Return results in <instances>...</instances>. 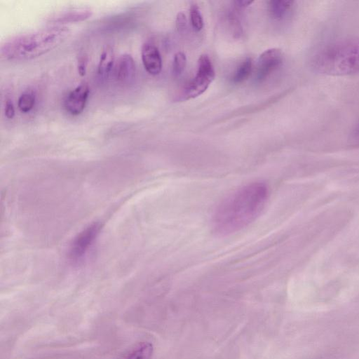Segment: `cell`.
<instances>
[{
  "label": "cell",
  "mask_w": 359,
  "mask_h": 359,
  "mask_svg": "<svg viewBox=\"0 0 359 359\" xmlns=\"http://www.w3.org/2000/svg\"><path fill=\"white\" fill-rule=\"evenodd\" d=\"M268 197L269 189L262 182L246 184L229 194L212 215L215 233L226 236L247 226L260 215Z\"/></svg>",
  "instance_id": "obj_1"
},
{
  "label": "cell",
  "mask_w": 359,
  "mask_h": 359,
  "mask_svg": "<svg viewBox=\"0 0 359 359\" xmlns=\"http://www.w3.org/2000/svg\"><path fill=\"white\" fill-rule=\"evenodd\" d=\"M69 33L67 27L58 25L15 36L1 44L0 55L11 61L33 59L60 46Z\"/></svg>",
  "instance_id": "obj_2"
},
{
  "label": "cell",
  "mask_w": 359,
  "mask_h": 359,
  "mask_svg": "<svg viewBox=\"0 0 359 359\" xmlns=\"http://www.w3.org/2000/svg\"><path fill=\"white\" fill-rule=\"evenodd\" d=\"M311 66L315 72L328 76L359 73V37L324 45L313 55Z\"/></svg>",
  "instance_id": "obj_3"
},
{
  "label": "cell",
  "mask_w": 359,
  "mask_h": 359,
  "mask_svg": "<svg viewBox=\"0 0 359 359\" xmlns=\"http://www.w3.org/2000/svg\"><path fill=\"white\" fill-rule=\"evenodd\" d=\"M215 78V70L210 59L202 55L198 60L197 71L194 78L185 86L182 100H190L203 94Z\"/></svg>",
  "instance_id": "obj_4"
},
{
  "label": "cell",
  "mask_w": 359,
  "mask_h": 359,
  "mask_svg": "<svg viewBox=\"0 0 359 359\" xmlns=\"http://www.w3.org/2000/svg\"><path fill=\"white\" fill-rule=\"evenodd\" d=\"M101 226L93 223L81 231L74 239L69 252L72 260L77 261L86 255L97 237Z\"/></svg>",
  "instance_id": "obj_5"
},
{
  "label": "cell",
  "mask_w": 359,
  "mask_h": 359,
  "mask_svg": "<svg viewBox=\"0 0 359 359\" xmlns=\"http://www.w3.org/2000/svg\"><path fill=\"white\" fill-rule=\"evenodd\" d=\"M283 60V53L278 48H270L263 52L258 60L257 81H264L281 65Z\"/></svg>",
  "instance_id": "obj_6"
},
{
  "label": "cell",
  "mask_w": 359,
  "mask_h": 359,
  "mask_svg": "<svg viewBox=\"0 0 359 359\" xmlns=\"http://www.w3.org/2000/svg\"><path fill=\"white\" fill-rule=\"evenodd\" d=\"M89 87L86 83H82L72 90L65 101L66 110L72 115H79L84 109L89 95Z\"/></svg>",
  "instance_id": "obj_7"
},
{
  "label": "cell",
  "mask_w": 359,
  "mask_h": 359,
  "mask_svg": "<svg viewBox=\"0 0 359 359\" xmlns=\"http://www.w3.org/2000/svg\"><path fill=\"white\" fill-rule=\"evenodd\" d=\"M141 56L146 71L151 75L158 74L162 69V59L158 49L150 43L142 47Z\"/></svg>",
  "instance_id": "obj_8"
},
{
  "label": "cell",
  "mask_w": 359,
  "mask_h": 359,
  "mask_svg": "<svg viewBox=\"0 0 359 359\" xmlns=\"http://www.w3.org/2000/svg\"><path fill=\"white\" fill-rule=\"evenodd\" d=\"M135 63L129 54L121 55L115 65L114 75L119 83H129L135 76Z\"/></svg>",
  "instance_id": "obj_9"
},
{
  "label": "cell",
  "mask_w": 359,
  "mask_h": 359,
  "mask_svg": "<svg viewBox=\"0 0 359 359\" xmlns=\"http://www.w3.org/2000/svg\"><path fill=\"white\" fill-rule=\"evenodd\" d=\"M92 14L93 11L90 8H73L56 13L49 19V21L58 24L76 22L86 20L90 18Z\"/></svg>",
  "instance_id": "obj_10"
},
{
  "label": "cell",
  "mask_w": 359,
  "mask_h": 359,
  "mask_svg": "<svg viewBox=\"0 0 359 359\" xmlns=\"http://www.w3.org/2000/svg\"><path fill=\"white\" fill-rule=\"evenodd\" d=\"M154 347L148 341H141L128 351L121 359H151Z\"/></svg>",
  "instance_id": "obj_11"
},
{
  "label": "cell",
  "mask_w": 359,
  "mask_h": 359,
  "mask_svg": "<svg viewBox=\"0 0 359 359\" xmlns=\"http://www.w3.org/2000/svg\"><path fill=\"white\" fill-rule=\"evenodd\" d=\"M114 61L113 48L111 46H106L100 54L97 66L98 74L102 77L107 76L113 67Z\"/></svg>",
  "instance_id": "obj_12"
},
{
  "label": "cell",
  "mask_w": 359,
  "mask_h": 359,
  "mask_svg": "<svg viewBox=\"0 0 359 359\" xmlns=\"http://www.w3.org/2000/svg\"><path fill=\"white\" fill-rule=\"evenodd\" d=\"M294 5L292 1L272 0L269 2V13L276 20H282L290 12Z\"/></svg>",
  "instance_id": "obj_13"
},
{
  "label": "cell",
  "mask_w": 359,
  "mask_h": 359,
  "mask_svg": "<svg viewBox=\"0 0 359 359\" xmlns=\"http://www.w3.org/2000/svg\"><path fill=\"white\" fill-rule=\"evenodd\" d=\"M252 72V60L250 58H247L243 63L237 68L234 74L232 76V82L234 83H239L244 81L248 78Z\"/></svg>",
  "instance_id": "obj_14"
},
{
  "label": "cell",
  "mask_w": 359,
  "mask_h": 359,
  "mask_svg": "<svg viewBox=\"0 0 359 359\" xmlns=\"http://www.w3.org/2000/svg\"><path fill=\"white\" fill-rule=\"evenodd\" d=\"M189 14L190 21L193 29L196 32L201 31L203 27V20L197 4H191Z\"/></svg>",
  "instance_id": "obj_15"
},
{
  "label": "cell",
  "mask_w": 359,
  "mask_h": 359,
  "mask_svg": "<svg viewBox=\"0 0 359 359\" xmlns=\"http://www.w3.org/2000/svg\"><path fill=\"white\" fill-rule=\"evenodd\" d=\"M35 103V97L31 93H25L18 101V107L21 112L27 113L32 109Z\"/></svg>",
  "instance_id": "obj_16"
},
{
  "label": "cell",
  "mask_w": 359,
  "mask_h": 359,
  "mask_svg": "<svg viewBox=\"0 0 359 359\" xmlns=\"http://www.w3.org/2000/svg\"><path fill=\"white\" fill-rule=\"evenodd\" d=\"M187 64L186 55L182 52L177 53L172 62V74L175 76H180L184 72Z\"/></svg>",
  "instance_id": "obj_17"
},
{
  "label": "cell",
  "mask_w": 359,
  "mask_h": 359,
  "mask_svg": "<svg viewBox=\"0 0 359 359\" xmlns=\"http://www.w3.org/2000/svg\"><path fill=\"white\" fill-rule=\"evenodd\" d=\"M349 142L353 147H359V121L352 129L349 136Z\"/></svg>",
  "instance_id": "obj_18"
},
{
  "label": "cell",
  "mask_w": 359,
  "mask_h": 359,
  "mask_svg": "<svg viewBox=\"0 0 359 359\" xmlns=\"http://www.w3.org/2000/svg\"><path fill=\"white\" fill-rule=\"evenodd\" d=\"M187 19L183 13H180L176 19V26L180 32H183L186 29Z\"/></svg>",
  "instance_id": "obj_19"
},
{
  "label": "cell",
  "mask_w": 359,
  "mask_h": 359,
  "mask_svg": "<svg viewBox=\"0 0 359 359\" xmlns=\"http://www.w3.org/2000/svg\"><path fill=\"white\" fill-rule=\"evenodd\" d=\"M86 56L83 55L78 60V72L81 76H84L86 72V67L88 63Z\"/></svg>",
  "instance_id": "obj_20"
},
{
  "label": "cell",
  "mask_w": 359,
  "mask_h": 359,
  "mask_svg": "<svg viewBox=\"0 0 359 359\" xmlns=\"http://www.w3.org/2000/svg\"><path fill=\"white\" fill-rule=\"evenodd\" d=\"M5 116L11 119L15 116V109L13 102L8 100L6 102L5 105Z\"/></svg>",
  "instance_id": "obj_21"
},
{
  "label": "cell",
  "mask_w": 359,
  "mask_h": 359,
  "mask_svg": "<svg viewBox=\"0 0 359 359\" xmlns=\"http://www.w3.org/2000/svg\"><path fill=\"white\" fill-rule=\"evenodd\" d=\"M253 3L252 1H243V0H237L233 1V4L237 8H244L249 6H250Z\"/></svg>",
  "instance_id": "obj_22"
}]
</instances>
